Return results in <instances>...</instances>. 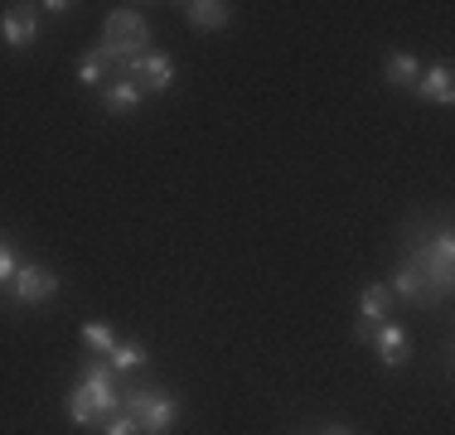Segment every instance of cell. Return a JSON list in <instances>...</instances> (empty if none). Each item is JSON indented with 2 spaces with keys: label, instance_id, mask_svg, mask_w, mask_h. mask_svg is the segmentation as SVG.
I'll list each match as a JSON object with an SVG mask.
<instances>
[{
  "label": "cell",
  "instance_id": "obj_1",
  "mask_svg": "<svg viewBox=\"0 0 455 435\" xmlns=\"http://www.w3.org/2000/svg\"><path fill=\"white\" fill-rule=\"evenodd\" d=\"M73 426H102L107 416L122 411V392H116V373L107 363H92L78 383L68 387V401H63Z\"/></svg>",
  "mask_w": 455,
  "mask_h": 435
},
{
  "label": "cell",
  "instance_id": "obj_2",
  "mask_svg": "<svg viewBox=\"0 0 455 435\" xmlns=\"http://www.w3.org/2000/svg\"><path fill=\"white\" fill-rule=\"evenodd\" d=\"M97 53H102L107 63H136L140 53H150V25L146 15H136V10H112L102 25V44H97Z\"/></svg>",
  "mask_w": 455,
  "mask_h": 435
},
{
  "label": "cell",
  "instance_id": "obj_3",
  "mask_svg": "<svg viewBox=\"0 0 455 435\" xmlns=\"http://www.w3.org/2000/svg\"><path fill=\"white\" fill-rule=\"evenodd\" d=\"M122 411L140 426V435H170V426L180 421V401L170 392H122Z\"/></svg>",
  "mask_w": 455,
  "mask_h": 435
},
{
  "label": "cell",
  "instance_id": "obj_4",
  "mask_svg": "<svg viewBox=\"0 0 455 435\" xmlns=\"http://www.w3.org/2000/svg\"><path fill=\"white\" fill-rule=\"evenodd\" d=\"M411 266H417L441 296H451V276H455V237H451V227H441L421 252H411Z\"/></svg>",
  "mask_w": 455,
  "mask_h": 435
},
{
  "label": "cell",
  "instance_id": "obj_5",
  "mask_svg": "<svg viewBox=\"0 0 455 435\" xmlns=\"http://www.w3.org/2000/svg\"><path fill=\"white\" fill-rule=\"evenodd\" d=\"M10 296H15L20 304L53 300V296H59V276H53L49 266H39V261H20L15 281H10Z\"/></svg>",
  "mask_w": 455,
  "mask_h": 435
},
{
  "label": "cell",
  "instance_id": "obj_6",
  "mask_svg": "<svg viewBox=\"0 0 455 435\" xmlns=\"http://www.w3.org/2000/svg\"><path fill=\"white\" fill-rule=\"evenodd\" d=\"M122 78H132L140 92H170V83H175V63L165 59V53H140L136 63H126Z\"/></svg>",
  "mask_w": 455,
  "mask_h": 435
},
{
  "label": "cell",
  "instance_id": "obj_7",
  "mask_svg": "<svg viewBox=\"0 0 455 435\" xmlns=\"http://www.w3.org/2000/svg\"><path fill=\"white\" fill-rule=\"evenodd\" d=\"M387 296H397V300L417 304V310H427V304H436V300H441V290L431 286V281H427V276H421V271L407 261V266L393 276V286H387Z\"/></svg>",
  "mask_w": 455,
  "mask_h": 435
},
{
  "label": "cell",
  "instance_id": "obj_8",
  "mask_svg": "<svg viewBox=\"0 0 455 435\" xmlns=\"http://www.w3.org/2000/svg\"><path fill=\"white\" fill-rule=\"evenodd\" d=\"M411 97H421V102H436V107H451L455 102V73L451 63H431V68H421L417 87H411Z\"/></svg>",
  "mask_w": 455,
  "mask_h": 435
},
{
  "label": "cell",
  "instance_id": "obj_9",
  "mask_svg": "<svg viewBox=\"0 0 455 435\" xmlns=\"http://www.w3.org/2000/svg\"><path fill=\"white\" fill-rule=\"evenodd\" d=\"M0 39H5L10 49H25V44H35V39H39V15H35V5L5 10V15H0Z\"/></svg>",
  "mask_w": 455,
  "mask_h": 435
},
{
  "label": "cell",
  "instance_id": "obj_10",
  "mask_svg": "<svg viewBox=\"0 0 455 435\" xmlns=\"http://www.w3.org/2000/svg\"><path fill=\"white\" fill-rule=\"evenodd\" d=\"M368 344L378 348L383 368H403V363H407V353H411V348H407V329H403V324H378V329H373V339H368Z\"/></svg>",
  "mask_w": 455,
  "mask_h": 435
},
{
  "label": "cell",
  "instance_id": "obj_11",
  "mask_svg": "<svg viewBox=\"0 0 455 435\" xmlns=\"http://www.w3.org/2000/svg\"><path fill=\"white\" fill-rule=\"evenodd\" d=\"M184 20H189L194 29H223L233 25V5L228 0H189V5H180Z\"/></svg>",
  "mask_w": 455,
  "mask_h": 435
},
{
  "label": "cell",
  "instance_id": "obj_12",
  "mask_svg": "<svg viewBox=\"0 0 455 435\" xmlns=\"http://www.w3.org/2000/svg\"><path fill=\"white\" fill-rule=\"evenodd\" d=\"M97 92H102V107L112 116H126V112H136V107H140V87L132 78H107Z\"/></svg>",
  "mask_w": 455,
  "mask_h": 435
},
{
  "label": "cell",
  "instance_id": "obj_13",
  "mask_svg": "<svg viewBox=\"0 0 455 435\" xmlns=\"http://www.w3.org/2000/svg\"><path fill=\"white\" fill-rule=\"evenodd\" d=\"M421 78V63L411 59V53H393V59L383 63V83L387 87H417Z\"/></svg>",
  "mask_w": 455,
  "mask_h": 435
},
{
  "label": "cell",
  "instance_id": "obj_14",
  "mask_svg": "<svg viewBox=\"0 0 455 435\" xmlns=\"http://www.w3.org/2000/svg\"><path fill=\"white\" fill-rule=\"evenodd\" d=\"M107 368H112V373H136V368H146V348L140 344H116L112 353H107Z\"/></svg>",
  "mask_w": 455,
  "mask_h": 435
},
{
  "label": "cell",
  "instance_id": "obj_15",
  "mask_svg": "<svg viewBox=\"0 0 455 435\" xmlns=\"http://www.w3.org/2000/svg\"><path fill=\"white\" fill-rule=\"evenodd\" d=\"M387 286H368L363 296H359V320H368V324H383V314H387Z\"/></svg>",
  "mask_w": 455,
  "mask_h": 435
},
{
  "label": "cell",
  "instance_id": "obj_16",
  "mask_svg": "<svg viewBox=\"0 0 455 435\" xmlns=\"http://www.w3.org/2000/svg\"><path fill=\"white\" fill-rule=\"evenodd\" d=\"M83 344L97 348V353H112V348H116V334L107 329L102 320H88V324H83Z\"/></svg>",
  "mask_w": 455,
  "mask_h": 435
},
{
  "label": "cell",
  "instance_id": "obj_17",
  "mask_svg": "<svg viewBox=\"0 0 455 435\" xmlns=\"http://www.w3.org/2000/svg\"><path fill=\"white\" fill-rule=\"evenodd\" d=\"M78 83H83V87H102V83H107V59H102L97 49L78 63Z\"/></svg>",
  "mask_w": 455,
  "mask_h": 435
},
{
  "label": "cell",
  "instance_id": "obj_18",
  "mask_svg": "<svg viewBox=\"0 0 455 435\" xmlns=\"http://www.w3.org/2000/svg\"><path fill=\"white\" fill-rule=\"evenodd\" d=\"M102 435H140V426H136L132 416H126V411H116V416L102 421Z\"/></svg>",
  "mask_w": 455,
  "mask_h": 435
},
{
  "label": "cell",
  "instance_id": "obj_19",
  "mask_svg": "<svg viewBox=\"0 0 455 435\" xmlns=\"http://www.w3.org/2000/svg\"><path fill=\"white\" fill-rule=\"evenodd\" d=\"M15 271H20V261L10 247H0V290H10V281H15Z\"/></svg>",
  "mask_w": 455,
  "mask_h": 435
},
{
  "label": "cell",
  "instance_id": "obj_20",
  "mask_svg": "<svg viewBox=\"0 0 455 435\" xmlns=\"http://www.w3.org/2000/svg\"><path fill=\"white\" fill-rule=\"evenodd\" d=\"M39 10H49V15H68L73 5H68V0H49V5H39Z\"/></svg>",
  "mask_w": 455,
  "mask_h": 435
},
{
  "label": "cell",
  "instance_id": "obj_21",
  "mask_svg": "<svg viewBox=\"0 0 455 435\" xmlns=\"http://www.w3.org/2000/svg\"><path fill=\"white\" fill-rule=\"evenodd\" d=\"M320 435H354V431H349V426H324Z\"/></svg>",
  "mask_w": 455,
  "mask_h": 435
},
{
  "label": "cell",
  "instance_id": "obj_22",
  "mask_svg": "<svg viewBox=\"0 0 455 435\" xmlns=\"http://www.w3.org/2000/svg\"><path fill=\"white\" fill-rule=\"evenodd\" d=\"M0 247H10V237H5V233H0Z\"/></svg>",
  "mask_w": 455,
  "mask_h": 435
}]
</instances>
